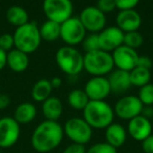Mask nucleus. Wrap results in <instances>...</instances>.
<instances>
[{
    "label": "nucleus",
    "instance_id": "1",
    "mask_svg": "<svg viewBox=\"0 0 153 153\" xmlns=\"http://www.w3.org/2000/svg\"><path fill=\"white\" fill-rule=\"evenodd\" d=\"M63 137V127L59 122L44 120L33 131L32 147L39 153H48L61 144Z\"/></svg>",
    "mask_w": 153,
    "mask_h": 153
},
{
    "label": "nucleus",
    "instance_id": "2",
    "mask_svg": "<svg viewBox=\"0 0 153 153\" xmlns=\"http://www.w3.org/2000/svg\"><path fill=\"white\" fill-rule=\"evenodd\" d=\"M83 119L92 129H106L115 120V111L106 102L89 100L83 109Z\"/></svg>",
    "mask_w": 153,
    "mask_h": 153
},
{
    "label": "nucleus",
    "instance_id": "3",
    "mask_svg": "<svg viewBox=\"0 0 153 153\" xmlns=\"http://www.w3.org/2000/svg\"><path fill=\"white\" fill-rule=\"evenodd\" d=\"M13 38L15 48L26 54L35 52L41 43L39 27L35 22H27L22 26L17 27Z\"/></svg>",
    "mask_w": 153,
    "mask_h": 153
},
{
    "label": "nucleus",
    "instance_id": "4",
    "mask_svg": "<svg viewBox=\"0 0 153 153\" xmlns=\"http://www.w3.org/2000/svg\"><path fill=\"white\" fill-rule=\"evenodd\" d=\"M56 62L61 71L69 76H77L84 69V55L72 46H64L58 49Z\"/></svg>",
    "mask_w": 153,
    "mask_h": 153
},
{
    "label": "nucleus",
    "instance_id": "5",
    "mask_svg": "<svg viewBox=\"0 0 153 153\" xmlns=\"http://www.w3.org/2000/svg\"><path fill=\"white\" fill-rule=\"evenodd\" d=\"M113 61L110 53L103 50L87 52L84 55V70L92 76H104L112 71Z\"/></svg>",
    "mask_w": 153,
    "mask_h": 153
},
{
    "label": "nucleus",
    "instance_id": "6",
    "mask_svg": "<svg viewBox=\"0 0 153 153\" xmlns=\"http://www.w3.org/2000/svg\"><path fill=\"white\" fill-rule=\"evenodd\" d=\"M92 130L93 129L87 124V122L80 117L70 118L64 123L63 126L64 135H66L72 143L81 145L89 143L92 137Z\"/></svg>",
    "mask_w": 153,
    "mask_h": 153
},
{
    "label": "nucleus",
    "instance_id": "7",
    "mask_svg": "<svg viewBox=\"0 0 153 153\" xmlns=\"http://www.w3.org/2000/svg\"><path fill=\"white\" fill-rule=\"evenodd\" d=\"M43 12L47 20L61 24L72 17V3L70 0H44Z\"/></svg>",
    "mask_w": 153,
    "mask_h": 153
},
{
    "label": "nucleus",
    "instance_id": "8",
    "mask_svg": "<svg viewBox=\"0 0 153 153\" xmlns=\"http://www.w3.org/2000/svg\"><path fill=\"white\" fill-rule=\"evenodd\" d=\"M86 36V29L79 18L70 17L63 23H61L60 38L67 44V46H75L83 42Z\"/></svg>",
    "mask_w": 153,
    "mask_h": 153
},
{
    "label": "nucleus",
    "instance_id": "9",
    "mask_svg": "<svg viewBox=\"0 0 153 153\" xmlns=\"http://www.w3.org/2000/svg\"><path fill=\"white\" fill-rule=\"evenodd\" d=\"M144 105L137 96L126 95L116 101L113 111L115 115L122 120H131L141 115Z\"/></svg>",
    "mask_w": 153,
    "mask_h": 153
},
{
    "label": "nucleus",
    "instance_id": "10",
    "mask_svg": "<svg viewBox=\"0 0 153 153\" xmlns=\"http://www.w3.org/2000/svg\"><path fill=\"white\" fill-rule=\"evenodd\" d=\"M79 20L83 24L86 31L98 33L102 31L106 24V17L96 6H87L81 12Z\"/></svg>",
    "mask_w": 153,
    "mask_h": 153
},
{
    "label": "nucleus",
    "instance_id": "11",
    "mask_svg": "<svg viewBox=\"0 0 153 153\" xmlns=\"http://www.w3.org/2000/svg\"><path fill=\"white\" fill-rule=\"evenodd\" d=\"M20 124L13 117L0 119V148H11L20 137Z\"/></svg>",
    "mask_w": 153,
    "mask_h": 153
},
{
    "label": "nucleus",
    "instance_id": "12",
    "mask_svg": "<svg viewBox=\"0 0 153 153\" xmlns=\"http://www.w3.org/2000/svg\"><path fill=\"white\" fill-rule=\"evenodd\" d=\"M111 56H112L113 65L118 70L130 72L136 67L139 55L137 54L135 49L122 45L118 48H116L115 51H112Z\"/></svg>",
    "mask_w": 153,
    "mask_h": 153
},
{
    "label": "nucleus",
    "instance_id": "13",
    "mask_svg": "<svg viewBox=\"0 0 153 153\" xmlns=\"http://www.w3.org/2000/svg\"><path fill=\"white\" fill-rule=\"evenodd\" d=\"M84 92L89 100L103 101L110 95L111 90L106 77L93 76L86 82Z\"/></svg>",
    "mask_w": 153,
    "mask_h": 153
},
{
    "label": "nucleus",
    "instance_id": "14",
    "mask_svg": "<svg viewBox=\"0 0 153 153\" xmlns=\"http://www.w3.org/2000/svg\"><path fill=\"white\" fill-rule=\"evenodd\" d=\"M100 50L105 52L115 51L116 48L124 44V32L118 27L111 26L104 28L98 33Z\"/></svg>",
    "mask_w": 153,
    "mask_h": 153
},
{
    "label": "nucleus",
    "instance_id": "15",
    "mask_svg": "<svg viewBox=\"0 0 153 153\" xmlns=\"http://www.w3.org/2000/svg\"><path fill=\"white\" fill-rule=\"evenodd\" d=\"M153 127L151 121L146 119L143 116H137L133 119L129 120L127 126V132L133 140L137 142H143L149 135L152 134Z\"/></svg>",
    "mask_w": 153,
    "mask_h": 153
},
{
    "label": "nucleus",
    "instance_id": "16",
    "mask_svg": "<svg viewBox=\"0 0 153 153\" xmlns=\"http://www.w3.org/2000/svg\"><path fill=\"white\" fill-rule=\"evenodd\" d=\"M116 27L123 32L137 31L142 25V18L139 14L134 10H120L116 16Z\"/></svg>",
    "mask_w": 153,
    "mask_h": 153
},
{
    "label": "nucleus",
    "instance_id": "17",
    "mask_svg": "<svg viewBox=\"0 0 153 153\" xmlns=\"http://www.w3.org/2000/svg\"><path fill=\"white\" fill-rule=\"evenodd\" d=\"M107 79L110 85L111 93H115L116 95L125 94L132 87L130 81V75L127 71L118 70V69L113 70L109 73Z\"/></svg>",
    "mask_w": 153,
    "mask_h": 153
},
{
    "label": "nucleus",
    "instance_id": "18",
    "mask_svg": "<svg viewBox=\"0 0 153 153\" xmlns=\"http://www.w3.org/2000/svg\"><path fill=\"white\" fill-rule=\"evenodd\" d=\"M106 143L115 149L122 147L127 140V130L118 123H112L105 129Z\"/></svg>",
    "mask_w": 153,
    "mask_h": 153
},
{
    "label": "nucleus",
    "instance_id": "19",
    "mask_svg": "<svg viewBox=\"0 0 153 153\" xmlns=\"http://www.w3.org/2000/svg\"><path fill=\"white\" fill-rule=\"evenodd\" d=\"M41 108H42V114L45 120H48V121L58 122V120L61 118L63 114V104L61 100L55 96H50L44 102H42Z\"/></svg>",
    "mask_w": 153,
    "mask_h": 153
},
{
    "label": "nucleus",
    "instance_id": "20",
    "mask_svg": "<svg viewBox=\"0 0 153 153\" xmlns=\"http://www.w3.org/2000/svg\"><path fill=\"white\" fill-rule=\"evenodd\" d=\"M29 59L26 53L18 50V49H12L8 52L6 55V66L12 71L16 73H21L25 71L29 67Z\"/></svg>",
    "mask_w": 153,
    "mask_h": 153
},
{
    "label": "nucleus",
    "instance_id": "21",
    "mask_svg": "<svg viewBox=\"0 0 153 153\" xmlns=\"http://www.w3.org/2000/svg\"><path fill=\"white\" fill-rule=\"evenodd\" d=\"M37 116V108L31 102L20 103L14 111V119L19 124H27L34 121Z\"/></svg>",
    "mask_w": 153,
    "mask_h": 153
},
{
    "label": "nucleus",
    "instance_id": "22",
    "mask_svg": "<svg viewBox=\"0 0 153 153\" xmlns=\"http://www.w3.org/2000/svg\"><path fill=\"white\" fill-rule=\"evenodd\" d=\"M53 87L50 85V81L48 79H40L32 89V98L36 102H44L46 99L50 97Z\"/></svg>",
    "mask_w": 153,
    "mask_h": 153
},
{
    "label": "nucleus",
    "instance_id": "23",
    "mask_svg": "<svg viewBox=\"0 0 153 153\" xmlns=\"http://www.w3.org/2000/svg\"><path fill=\"white\" fill-rule=\"evenodd\" d=\"M6 20L14 26L20 27L29 22V14L21 6L13 5L6 10Z\"/></svg>",
    "mask_w": 153,
    "mask_h": 153
},
{
    "label": "nucleus",
    "instance_id": "24",
    "mask_svg": "<svg viewBox=\"0 0 153 153\" xmlns=\"http://www.w3.org/2000/svg\"><path fill=\"white\" fill-rule=\"evenodd\" d=\"M60 28L61 24L54 21L47 20L39 28L41 36V40H45L47 42H54L60 38Z\"/></svg>",
    "mask_w": 153,
    "mask_h": 153
},
{
    "label": "nucleus",
    "instance_id": "25",
    "mask_svg": "<svg viewBox=\"0 0 153 153\" xmlns=\"http://www.w3.org/2000/svg\"><path fill=\"white\" fill-rule=\"evenodd\" d=\"M67 102L72 108L76 111H83L87 103L89 102V99L84 90L76 89L69 92L67 96Z\"/></svg>",
    "mask_w": 153,
    "mask_h": 153
},
{
    "label": "nucleus",
    "instance_id": "26",
    "mask_svg": "<svg viewBox=\"0 0 153 153\" xmlns=\"http://www.w3.org/2000/svg\"><path fill=\"white\" fill-rule=\"evenodd\" d=\"M130 75V81L131 85L137 88H142L144 85L150 83V79H151V73L150 70L145 68H141V67H135L133 70L129 72Z\"/></svg>",
    "mask_w": 153,
    "mask_h": 153
},
{
    "label": "nucleus",
    "instance_id": "27",
    "mask_svg": "<svg viewBox=\"0 0 153 153\" xmlns=\"http://www.w3.org/2000/svg\"><path fill=\"white\" fill-rule=\"evenodd\" d=\"M143 36L139 31H130L124 33V44L125 46L136 49L143 44Z\"/></svg>",
    "mask_w": 153,
    "mask_h": 153
},
{
    "label": "nucleus",
    "instance_id": "28",
    "mask_svg": "<svg viewBox=\"0 0 153 153\" xmlns=\"http://www.w3.org/2000/svg\"><path fill=\"white\" fill-rule=\"evenodd\" d=\"M137 97L144 106H153V83H148L139 88Z\"/></svg>",
    "mask_w": 153,
    "mask_h": 153
},
{
    "label": "nucleus",
    "instance_id": "29",
    "mask_svg": "<svg viewBox=\"0 0 153 153\" xmlns=\"http://www.w3.org/2000/svg\"><path fill=\"white\" fill-rule=\"evenodd\" d=\"M83 49L85 52H92V51L100 50V44H99V36L98 33H91L86 36L82 42Z\"/></svg>",
    "mask_w": 153,
    "mask_h": 153
},
{
    "label": "nucleus",
    "instance_id": "30",
    "mask_svg": "<svg viewBox=\"0 0 153 153\" xmlns=\"http://www.w3.org/2000/svg\"><path fill=\"white\" fill-rule=\"evenodd\" d=\"M86 153H118V149L105 142V143H96L92 145Z\"/></svg>",
    "mask_w": 153,
    "mask_h": 153
},
{
    "label": "nucleus",
    "instance_id": "31",
    "mask_svg": "<svg viewBox=\"0 0 153 153\" xmlns=\"http://www.w3.org/2000/svg\"><path fill=\"white\" fill-rule=\"evenodd\" d=\"M13 47H15L14 44V38L12 34L4 33L2 36H0V49H2L5 52H8L13 49Z\"/></svg>",
    "mask_w": 153,
    "mask_h": 153
},
{
    "label": "nucleus",
    "instance_id": "32",
    "mask_svg": "<svg viewBox=\"0 0 153 153\" xmlns=\"http://www.w3.org/2000/svg\"><path fill=\"white\" fill-rule=\"evenodd\" d=\"M116 8L120 10H134L135 6L139 4V0H115Z\"/></svg>",
    "mask_w": 153,
    "mask_h": 153
},
{
    "label": "nucleus",
    "instance_id": "33",
    "mask_svg": "<svg viewBox=\"0 0 153 153\" xmlns=\"http://www.w3.org/2000/svg\"><path fill=\"white\" fill-rule=\"evenodd\" d=\"M96 7L105 14V13L112 12L115 8H116V6H115V0H99L98 4H96Z\"/></svg>",
    "mask_w": 153,
    "mask_h": 153
},
{
    "label": "nucleus",
    "instance_id": "34",
    "mask_svg": "<svg viewBox=\"0 0 153 153\" xmlns=\"http://www.w3.org/2000/svg\"><path fill=\"white\" fill-rule=\"evenodd\" d=\"M63 153H86L85 145L72 143L63 150Z\"/></svg>",
    "mask_w": 153,
    "mask_h": 153
},
{
    "label": "nucleus",
    "instance_id": "35",
    "mask_svg": "<svg viewBox=\"0 0 153 153\" xmlns=\"http://www.w3.org/2000/svg\"><path fill=\"white\" fill-rule=\"evenodd\" d=\"M142 149L145 153H153V133L142 142Z\"/></svg>",
    "mask_w": 153,
    "mask_h": 153
},
{
    "label": "nucleus",
    "instance_id": "36",
    "mask_svg": "<svg viewBox=\"0 0 153 153\" xmlns=\"http://www.w3.org/2000/svg\"><path fill=\"white\" fill-rule=\"evenodd\" d=\"M152 65H153L152 59L149 56H139L136 67H141V68H145L150 70L152 68Z\"/></svg>",
    "mask_w": 153,
    "mask_h": 153
},
{
    "label": "nucleus",
    "instance_id": "37",
    "mask_svg": "<svg viewBox=\"0 0 153 153\" xmlns=\"http://www.w3.org/2000/svg\"><path fill=\"white\" fill-rule=\"evenodd\" d=\"M141 116L145 117L146 119L150 120L153 118V106H143V109H142V113H141Z\"/></svg>",
    "mask_w": 153,
    "mask_h": 153
},
{
    "label": "nucleus",
    "instance_id": "38",
    "mask_svg": "<svg viewBox=\"0 0 153 153\" xmlns=\"http://www.w3.org/2000/svg\"><path fill=\"white\" fill-rule=\"evenodd\" d=\"M11 104V98L5 94H0V109H4Z\"/></svg>",
    "mask_w": 153,
    "mask_h": 153
},
{
    "label": "nucleus",
    "instance_id": "39",
    "mask_svg": "<svg viewBox=\"0 0 153 153\" xmlns=\"http://www.w3.org/2000/svg\"><path fill=\"white\" fill-rule=\"evenodd\" d=\"M6 55H8V52L0 49V71L6 66Z\"/></svg>",
    "mask_w": 153,
    "mask_h": 153
},
{
    "label": "nucleus",
    "instance_id": "40",
    "mask_svg": "<svg viewBox=\"0 0 153 153\" xmlns=\"http://www.w3.org/2000/svg\"><path fill=\"white\" fill-rule=\"evenodd\" d=\"M49 81H50V85H51V87H53V89H58V88H60L62 85V79L60 78V77H54V78H51Z\"/></svg>",
    "mask_w": 153,
    "mask_h": 153
},
{
    "label": "nucleus",
    "instance_id": "41",
    "mask_svg": "<svg viewBox=\"0 0 153 153\" xmlns=\"http://www.w3.org/2000/svg\"><path fill=\"white\" fill-rule=\"evenodd\" d=\"M151 124H152V127H153V118L151 119Z\"/></svg>",
    "mask_w": 153,
    "mask_h": 153
}]
</instances>
